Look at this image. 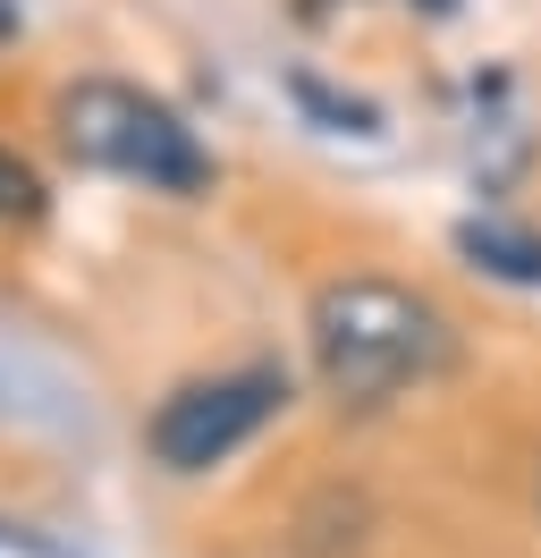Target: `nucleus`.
<instances>
[{
  "label": "nucleus",
  "mask_w": 541,
  "mask_h": 558,
  "mask_svg": "<svg viewBox=\"0 0 541 558\" xmlns=\"http://www.w3.org/2000/svg\"><path fill=\"white\" fill-rule=\"evenodd\" d=\"M60 144L76 161H94L110 178H135L153 195H195L212 186V153L195 144V128L144 94V85H119V76H76L60 94Z\"/></svg>",
  "instance_id": "nucleus-2"
},
{
  "label": "nucleus",
  "mask_w": 541,
  "mask_h": 558,
  "mask_svg": "<svg viewBox=\"0 0 541 558\" xmlns=\"http://www.w3.org/2000/svg\"><path fill=\"white\" fill-rule=\"evenodd\" d=\"M313 373L338 407H389L457 364V330L398 279H330L313 296Z\"/></svg>",
  "instance_id": "nucleus-1"
},
{
  "label": "nucleus",
  "mask_w": 541,
  "mask_h": 558,
  "mask_svg": "<svg viewBox=\"0 0 541 558\" xmlns=\"http://www.w3.org/2000/svg\"><path fill=\"white\" fill-rule=\"evenodd\" d=\"M279 398L288 381L270 373V364H245V373H212V381H187L169 389L153 423H144V440L161 457L169 474H212V465H229L270 415H279Z\"/></svg>",
  "instance_id": "nucleus-3"
},
{
  "label": "nucleus",
  "mask_w": 541,
  "mask_h": 558,
  "mask_svg": "<svg viewBox=\"0 0 541 558\" xmlns=\"http://www.w3.org/2000/svg\"><path fill=\"white\" fill-rule=\"evenodd\" d=\"M17 35V0H0V43Z\"/></svg>",
  "instance_id": "nucleus-6"
},
{
  "label": "nucleus",
  "mask_w": 541,
  "mask_h": 558,
  "mask_svg": "<svg viewBox=\"0 0 541 558\" xmlns=\"http://www.w3.org/2000/svg\"><path fill=\"white\" fill-rule=\"evenodd\" d=\"M457 254L491 279H516V288H541V238L507 229V220H466L457 229Z\"/></svg>",
  "instance_id": "nucleus-4"
},
{
  "label": "nucleus",
  "mask_w": 541,
  "mask_h": 558,
  "mask_svg": "<svg viewBox=\"0 0 541 558\" xmlns=\"http://www.w3.org/2000/svg\"><path fill=\"white\" fill-rule=\"evenodd\" d=\"M34 211H43V178L0 144V220H34Z\"/></svg>",
  "instance_id": "nucleus-5"
}]
</instances>
